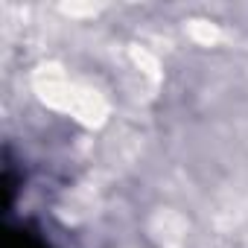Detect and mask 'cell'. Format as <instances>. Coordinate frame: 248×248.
<instances>
[{"label":"cell","mask_w":248,"mask_h":248,"mask_svg":"<svg viewBox=\"0 0 248 248\" xmlns=\"http://www.w3.org/2000/svg\"><path fill=\"white\" fill-rule=\"evenodd\" d=\"M3 248H47L41 239L30 236V233H9L3 239Z\"/></svg>","instance_id":"1"}]
</instances>
